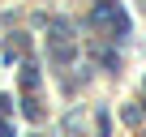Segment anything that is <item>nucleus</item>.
Returning a JSON list of instances; mask_svg holds the SVG:
<instances>
[{"label":"nucleus","instance_id":"1","mask_svg":"<svg viewBox=\"0 0 146 137\" xmlns=\"http://www.w3.org/2000/svg\"><path fill=\"white\" fill-rule=\"evenodd\" d=\"M90 22L95 26H112L116 34H129V17H125V9L116 5V0H99L95 13H90Z\"/></svg>","mask_w":146,"mask_h":137},{"label":"nucleus","instance_id":"2","mask_svg":"<svg viewBox=\"0 0 146 137\" xmlns=\"http://www.w3.org/2000/svg\"><path fill=\"white\" fill-rule=\"evenodd\" d=\"M22 82H26V86H30V90H35V86H39V73H35V68H30V64H26V73H22Z\"/></svg>","mask_w":146,"mask_h":137}]
</instances>
